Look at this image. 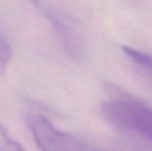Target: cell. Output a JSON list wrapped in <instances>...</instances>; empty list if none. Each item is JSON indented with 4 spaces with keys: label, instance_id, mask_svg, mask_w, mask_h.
I'll use <instances>...</instances> for the list:
<instances>
[{
    "label": "cell",
    "instance_id": "obj_1",
    "mask_svg": "<svg viewBox=\"0 0 152 151\" xmlns=\"http://www.w3.org/2000/svg\"><path fill=\"white\" fill-rule=\"evenodd\" d=\"M112 88L119 97L102 104V116L119 129L136 131L152 143V109L136 97L121 94L117 87Z\"/></svg>",
    "mask_w": 152,
    "mask_h": 151
},
{
    "label": "cell",
    "instance_id": "obj_2",
    "mask_svg": "<svg viewBox=\"0 0 152 151\" xmlns=\"http://www.w3.org/2000/svg\"><path fill=\"white\" fill-rule=\"evenodd\" d=\"M26 123L37 147L44 151L91 149L78 138L57 129L48 118L39 114L28 115Z\"/></svg>",
    "mask_w": 152,
    "mask_h": 151
},
{
    "label": "cell",
    "instance_id": "obj_3",
    "mask_svg": "<svg viewBox=\"0 0 152 151\" xmlns=\"http://www.w3.org/2000/svg\"><path fill=\"white\" fill-rule=\"evenodd\" d=\"M40 10L52 25V28L56 32L66 52L72 57L80 56L83 50V42L80 34L55 10L47 6H40Z\"/></svg>",
    "mask_w": 152,
    "mask_h": 151
},
{
    "label": "cell",
    "instance_id": "obj_4",
    "mask_svg": "<svg viewBox=\"0 0 152 151\" xmlns=\"http://www.w3.org/2000/svg\"><path fill=\"white\" fill-rule=\"evenodd\" d=\"M121 48L124 54L127 55L132 61L138 63L140 66H143L145 69L152 71V57L150 55L146 54V53L142 52V51L137 50V49L132 48V47L122 46Z\"/></svg>",
    "mask_w": 152,
    "mask_h": 151
},
{
    "label": "cell",
    "instance_id": "obj_5",
    "mask_svg": "<svg viewBox=\"0 0 152 151\" xmlns=\"http://www.w3.org/2000/svg\"><path fill=\"white\" fill-rule=\"evenodd\" d=\"M22 149L21 144L12 139L7 129L0 124V151H19Z\"/></svg>",
    "mask_w": 152,
    "mask_h": 151
},
{
    "label": "cell",
    "instance_id": "obj_6",
    "mask_svg": "<svg viewBox=\"0 0 152 151\" xmlns=\"http://www.w3.org/2000/svg\"><path fill=\"white\" fill-rule=\"evenodd\" d=\"M12 59V49L7 39L0 31V74H3Z\"/></svg>",
    "mask_w": 152,
    "mask_h": 151
}]
</instances>
